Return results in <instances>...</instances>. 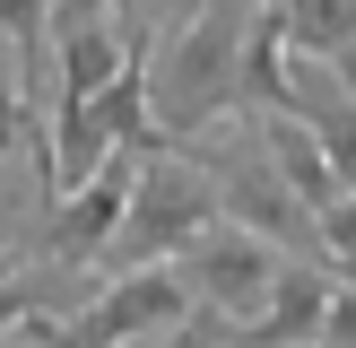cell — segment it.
<instances>
[{
	"label": "cell",
	"mask_w": 356,
	"mask_h": 348,
	"mask_svg": "<svg viewBox=\"0 0 356 348\" xmlns=\"http://www.w3.org/2000/svg\"><path fill=\"white\" fill-rule=\"evenodd\" d=\"M174 9H156L148 35V104L156 131L174 148L226 131L243 113V35H252V9L243 0H209V9H183V26H165Z\"/></svg>",
	"instance_id": "obj_1"
},
{
	"label": "cell",
	"mask_w": 356,
	"mask_h": 348,
	"mask_svg": "<svg viewBox=\"0 0 356 348\" xmlns=\"http://www.w3.org/2000/svg\"><path fill=\"white\" fill-rule=\"evenodd\" d=\"M183 157L209 174V191H218V218H226V226L261 235L270 253H287V261H322V226H313V209L296 200L287 183H278V166H270V148H261L252 122L191 139Z\"/></svg>",
	"instance_id": "obj_2"
},
{
	"label": "cell",
	"mask_w": 356,
	"mask_h": 348,
	"mask_svg": "<svg viewBox=\"0 0 356 348\" xmlns=\"http://www.w3.org/2000/svg\"><path fill=\"white\" fill-rule=\"evenodd\" d=\"M209 226H226L209 174L191 166L183 148H174V157H148V166H139V183H131V209H122V235H113V253H104V278L183 270L191 244H200Z\"/></svg>",
	"instance_id": "obj_3"
},
{
	"label": "cell",
	"mask_w": 356,
	"mask_h": 348,
	"mask_svg": "<svg viewBox=\"0 0 356 348\" xmlns=\"http://www.w3.org/2000/svg\"><path fill=\"white\" fill-rule=\"evenodd\" d=\"M52 35V104H96L104 87L122 79L139 44H148V9H96V0H61L44 9ZM52 122V113H44Z\"/></svg>",
	"instance_id": "obj_4"
},
{
	"label": "cell",
	"mask_w": 356,
	"mask_h": 348,
	"mask_svg": "<svg viewBox=\"0 0 356 348\" xmlns=\"http://www.w3.org/2000/svg\"><path fill=\"white\" fill-rule=\"evenodd\" d=\"M278 270H287V253H270V244H261V235H243V226H209V235L191 244V261H183L191 305H200L218 331L261 322V305H270Z\"/></svg>",
	"instance_id": "obj_5"
},
{
	"label": "cell",
	"mask_w": 356,
	"mask_h": 348,
	"mask_svg": "<svg viewBox=\"0 0 356 348\" xmlns=\"http://www.w3.org/2000/svg\"><path fill=\"white\" fill-rule=\"evenodd\" d=\"M278 113L322 139L339 191L356 200V87H348V70H322V61H296L287 52V104H278Z\"/></svg>",
	"instance_id": "obj_6"
},
{
	"label": "cell",
	"mask_w": 356,
	"mask_h": 348,
	"mask_svg": "<svg viewBox=\"0 0 356 348\" xmlns=\"http://www.w3.org/2000/svg\"><path fill=\"white\" fill-rule=\"evenodd\" d=\"M330 296H339V270H330V261H287L278 287H270V305H261V322L226 331L218 348H322Z\"/></svg>",
	"instance_id": "obj_7"
},
{
	"label": "cell",
	"mask_w": 356,
	"mask_h": 348,
	"mask_svg": "<svg viewBox=\"0 0 356 348\" xmlns=\"http://www.w3.org/2000/svg\"><path fill=\"white\" fill-rule=\"evenodd\" d=\"M252 131H261V148H270V166H278V183H287L296 200L313 209V218H322V209H339V200H348V191H339V174H330V157H322V139H313L305 122H287V113H261Z\"/></svg>",
	"instance_id": "obj_8"
},
{
	"label": "cell",
	"mask_w": 356,
	"mask_h": 348,
	"mask_svg": "<svg viewBox=\"0 0 356 348\" xmlns=\"http://www.w3.org/2000/svg\"><path fill=\"white\" fill-rule=\"evenodd\" d=\"M287 104V9L261 0L252 9V35H243V113L235 122H261Z\"/></svg>",
	"instance_id": "obj_9"
},
{
	"label": "cell",
	"mask_w": 356,
	"mask_h": 348,
	"mask_svg": "<svg viewBox=\"0 0 356 348\" xmlns=\"http://www.w3.org/2000/svg\"><path fill=\"white\" fill-rule=\"evenodd\" d=\"M287 9V52L322 70H356V0H278Z\"/></svg>",
	"instance_id": "obj_10"
},
{
	"label": "cell",
	"mask_w": 356,
	"mask_h": 348,
	"mask_svg": "<svg viewBox=\"0 0 356 348\" xmlns=\"http://www.w3.org/2000/svg\"><path fill=\"white\" fill-rule=\"evenodd\" d=\"M0 157H26L35 166V200L52 191V131L26 104V87H17V61H0Z\"/></svg>",
	"instance_id": "obj_11"
},
{
	"label": "cell",
	"mask_w": 356,
	"mask_h": 348,
	"mask_svg": "<svg viewBox=\"0 0 356 348\" xmlns=\"http://www.w3.org/2000/svg\"><path fill=\"white\" fill-rule=\"evenodd\" d=\"M61 322V305H52V287L35 278V261L26 253H0V331H17V322Z\"/></svg>",
	"instance_id": "obj_12"
},
{
	"label": "cell",
	"mask_w": 356,
	"mask_h": 348,
	"mask_svg": "<svg viewBox=\"0 0 356 348\" xmlns=\"http://www.w3.org/2000/svg\"><path fill=\"white\" fill-rule=\"evenodd\" d=\"M0 348H61V322H44V313H35V322L0 331Z\"/></svg>",
	"instance_id": "obj_13"
},
{
	"label": "cell",
	"mask_w": 356,
	"mask_h": 348,
	"mask_svg": "<svg viewBox=\"0 0 356 348\" xmlns=\"http://www.w3.org/2000/svg\"><path fill=\"white\" fill-rule=\"evenodd\" d=\"M348 87H356V70H348Z\"/></svg>",
	"instance_id": "obj_14"
}]
</instances>
